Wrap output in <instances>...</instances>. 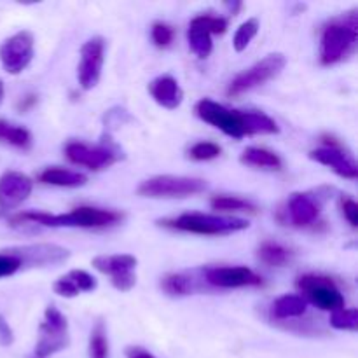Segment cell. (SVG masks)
Returning <instances> with one entry per match:
<instances>
[{
    "instance_id": "4fadbf2b",
    "label": "cell",
    "mask_w": 358,
    "mask_h": 358,
    "mask_svg": "<svg viewBox=\"0 0 358 358\" xmlns=\"http://www.w3.org/2000/svg\"><path fill=\"white\" fill-rule=\"evenodd\" d=\"M10 254L21 261V268H45V266H58L69 261L70 252L59 245L37 243L23 245V247L9 248Z\"/></svg>"
},
{
    "instance_id": "d6986e66",
    "label": "cell",
    "mask_w": 358,
    "mask_h": 358,
    "mask_svg": "<svg viewBox=\"0 0 358 358\" xmlns=\"http://www.w3.org/2000/svg\"><path fill=\"white\" fill-rule=\"evenodd\" d=\"M93 268L98 269L103 275H108L110 278L114 276L122 275V273H129L135 271L136 264V257L128 254H115V255H98V257L93 259Z\"/></svg>"
},
{
    "instance_id": "8d00e7d4",
    "label": "cell",
    "mask_w": 358,
    "mask_h": 358,
    "mask_svg": "<svg viewBox=\"0 0 358 358\" xmlns=\"http://www.w3.org/2000/svg\"><path fill=\"white\" fill-rule=\"evenodd\" d=\"M341 208H343V215H345V219L348 220L350 226L357 227L358 226V205L355 203V199L345 198L341 203Z\"/></svg>"
},
{
    "instance_id": "d4e9b609",
    "label": "cell",
    "mask_w": 358,
    "mask_h": 358,
    "mask_svg": "<svg viewBox=\"0 0 358 358\" xmlns=\"http://www.w3.org/2000/svg\"><path fill=\"white\" fill-rule=\"evenodd\" d=\"M187 42H189V48L191 51L194 52L198 58L205 59L212 55V49H213V42H212V35L201 28L199 24L192 23L189 24V30H187Z\"/></svg>"
},
{
    "instance_id": "2e32d148",
    "label": "cell",
    "mask_w": 358,
    "mask_h": 358,
    "mask_svg": "<svg viewBox=\"0 0 358 358\" xmlns=\"http://www.w3.org/2000/svg\"><path fill=\"white\" fill-rule=\"evenodd\" d=\"M149 93L156 100V103L168 110H175L177 107H180L182 100H184V91L178 86L177 79L171 76L156 77L149 84Z\"/></svg>"
},
{
    "instance_id": "f1b7e54d",
    "label": "cell",
    "mask_w": 358,
    "mask_h": 358,
    "mask_svg": "<svg viewBox=\"0 0 358 358\" xmlns=\"http://www.w3.org/2000/svg\"><path fill=\"white\" fill-rule=\"evenodd\" d=\"M331 325L338 331H350L355 332L358 329V311L355 308L350 310H338L331 315Z\"/></svg>"
},
{
    "instance_id": "5bb4252c",
    "label": "cell",
    "mask_w": 358,
    "mask_h": 358,
    "mask_svg": "<svg viewBox=\"0 0 358 358\" xmlns=\"http://www.w3.org/2000/svg\"><path fill=\"white\" fill-rule=\"evenodd\" d=\"M34 191V182L20 171H6L0 177V210H13L27 201Z\"/></svg>"
},
{
    "instance_id": "3957f363",
    "label": "cell",
    "mask_w": 358,
    "mask_h": 358,
    "mask_svg": "<svg viewBox=\"0 0 358 358\" xmlns=\"http://www.w3.org/2000/svg\"><path fill=\"white\" fill-rule=\"evenodd\" d=\"M159 226L182 233L203 234V236H226L248 229V220L238 217L208 215V213H184L173 219L159 220Z\"/></svg>"
},
{
    "instance_id": "6da1fadb",
    "label": "cell",
    "mask_w": 358,
    "mask_h": 358,
    "mask_svg": "<svg viewBox=\"0 0 358 358\" xmlns=\"http://www.w3.org/2000/svg\"><path fill=\"white\" fill-rule=\"evenodd\" d=\"M124 219L121 212L94 206H79L69 213L45 212H24L17 213L10 219V226H23V224H35L42 227H86V229H98V227H110Z\"/></svg>"
},
{
    "instance_id": "8992f818",
    "label": "cell",
    "mask_w": 358,
    "mask_h": 358,
    "mask_svg": "<svg viewBox=\"0 0 358 358\" xmlns=\"http://www.w3.org/2000/svg\"><path fill=\"white\" fill-rule=\"evenodd\" d=\"M196 114L201 121L208 122L213 128L220 129L227 136L240 140L243 136H248L247 128V112L231 110L210 98H203L196 103Z\"/></svg>"
},
{
    "instance_id": "7c38bea8",
    "label": "cell",
    "mask_w": 358,
    "mask_h": 358,
    "mask_svg": "<svg viewBox=\"0 0 358 358\" xmlns=\"http://www.w3.org/2000/svg\"><path fill=\"white\" fill-rule=\"evenodd\" d=\"M105 62V41L91 37L80 48V63L77 66V79L84 91H90L100 83L101 69Z\"/></svg>"
},
{
    "instance_id": "484cf974",
    "label": "cell",
    "mask_w": 358,
    "mask_h": 358,
    "mask_svg": "<svg viewBox=\"0 0 358 358\" xmlns=\"http://www.w3.org/2000/svg\"><path fill=\"white\" fill-rule=\"evenodd\" d=\"M210 205L217 212H248V213H257V206L254 203L247 201V199L236 198V196H213L210 199Z\"/></svg>"
},
{
    "instance_id": "60d3db41",
    "label": "cell",
    "mask_w": 358,
    "mask_h": 358,
    "mask_svg": "<svg viewBox=\"0 0 358 358\" xmlns=\"http://www.w3.org/2000/svg\"><path fill=\"white\" fill-rule=\"evenodd\" d=\"M241 6H243V3H241V2H233V3H227V7H229V9H231V13H233V14H236L238 10L241 9Z\"/></svg>"
},
{
    "instance_id": "836d02e7",
    "label": "cell",
    "mask_w": 358,
    "mask_h": 358,
    "mask_svg": "<svg viewBox=\"0 0 358 358\" xmlns=\"http://www.w3.org/2000/svg\"><path fill=\"white\" fill-rule=\"evenodd\" d=\"M21 269V261L14 254H10L9 248L0 252V278L13 276Z\"/></svg>"
},
{
    "instance_id": "f35d334b",
    "label": "cell",
    "mask_w": 358,
    "mask_h": 358,
    "mask_svg": "<svg viewBox=\"0 0 358 358\" xmlns=\"http://www.w3.org/2000/svg\"><path fill=\"white\" fill-rule=\"evenodd\" d=\"M126 358H156L152 353H149L147 350L140 348V346H129L126 348Z\"/></svg>"
},
{
    "instance_id": "9a60e30c",
    "label": "cell",
    "mask_w": 358,
    "mask_h": 358,
    "mask_svg": "<svg viewBox=\"0 0 358 358\" xmlns=\"http://www.w3.org/2000/svg\"><path fill=\"white\" fill-rule=\"evenodd\" d=\"M310 159L317 161V163L324 164V166H329L339 177L348 178V180H357L358 168L355 161L339 147V143L332 142L329 145L320 147V149H313L310 152Z\"/></svg>"
},
{
    "instance_id": "ac0fdd59",
    "label": "cell",
    "mask_w": 358,
    "mask_h": 358,
    "mask_svg": "<svg viewBox=\"0 0 358 358\" xmlns=\"http://www.w3.org/2000/svg\"><path fill=\"white\" fill-rule=\"evenodd\" d=\"M199 280L203 278H196V273H170L161 278V290L170 297L191 296L203 290Z\"/></svg>"
},
{
    "instance_id": "4316f807",
    "label": "cell",
    "mask_w": 358,
    "mask_h": 358,
    "mask_svg": "<svg viewBox=\"0 0 358 358\" xmlns=\"http://www.w3.org/2000/svg\"><path fill=\"white\" fill-rule=\"evenodd\" d=\"M90 358H108V339L103 320H98L91 331Z\"/></svg>"
},
{
    "instance_id": "e0dca14e",
    "label": "cell",
    "mask_w": 358,
    "mask_h": 358,
    "mask_svg": "<svg viewBox=\"0 0 358 358\" xmlns=\"http://www.w3.org/2000/svg\"><path fill=\"white\" fill-rule=\"evenodd\" d=\"M289 215L294 226L306 227L311 226L318 220L320 215V205L311 198L310 194L304 192H296L289 199Z\"/></svg>"
},
{
    "instance_id": "5b68a950",
    "label": "cell",
    "mask_w": 358,
    "mask_h": 358,
    "mask_svg": "<svg viewBox=\"0 0 358 358\" xmlns=\"http://www.w3.org/2000/svg\"><path fill=\"white\" fill-rule=\"evenodd\" d=\"M285 56L280 55V52H271V55L264 56L261 62L252 65L250 69H247L245 72L238 73V76L231 80L226 91L227 96L238 98L241 96V94L248 93V91L255 90V87L264 86L266 83H269L271 79L278 77L280 73H282V70L285 69Z\"/></svg>"
},
{
    "instance_id": "1f68e13d",
    "label": "cell",
    "mask_w": 358,
    "mask_h": 358,
    "mask_svg": "<svg viewBox=\"0 0 358 358\" xmlns=\"http://www.w3.org/2000/svg\"><path fill=\"white\" fill-rule=\"evenodd\" d=\"M150 37H152V42L157 48H168V45L173 42L175 30L170 24L157 21V23H154L152 28H150Z\"/></svg>"
},
{
    "instance_id": "b9f144b4",
    "label": "cell",
    "mask_w": 358,
    "mask_h": 358,
    "mask_svg": "<svg viewBox=\"0 0 358 358\" xmlns=\"http://www.w3.org/2000/svg\"><path fill=\"white\" fill-rule=\"evenodd\" d=\"M3 94H6V87H3V80L0 79V105L3 103Z\"/></svg>"
},
{
    "instance_id": "cb8c5ba5",
    "label": "cell",
    "mask_w": 358,
    "mask_h": 358,
    "mask_svg": "<svg viewBox=\"0 0 358 358\" xmlns=\"http://www.w3.org/2000/svg\"><path fill=\"white\" fill-rule=\"evenodd\" d=\"M0 142L23 150L30 149L31 133L27 128H23V126L10 124L6 119H0Z\"/></svg>"
},
{
    "instance_id": "52a82bcc",
    "label": "cell",
    "mask_w": 358,
    "mask_h": 358,
    "mask_svg": "<svg viewBox=\"0 0 358 358\" xmlns=\"http://www.w3.org/2000/svg\"><path fill=\"white\" fill-rule=\"evenodd\" d=\"M65 156L77 166H86L91 171H101L122 159V152L112 142L100 145H87L83 142H69L65 145Z\"/></svg>"
},
{
    "instance_id": "ffe728a7",
    "label": "cell",
    "mask_w": 358,
    "mask_h": 358,
    "mask_svg": "<svg viewBox=\"0 0 358 358\" xmlns=\"http://www.w3.org/2000/svg\"><path fill=\"white\" fill-rule=\"evenodd\" d=\"M37 178L42 184L56 185V187H83V185L87 184L86 175L58 166L44 168V170L37 175Z\"/></svg>"
},
{
    "instance_id": "ab89813d",
    "label": "cell",
    "mask_w": 358,
    "mask_h": 358,
    "mask_svg": "<svg viewBox=\"0 0 358 358\" xmlns=\"http://www.w3.org/2000/svg\"><path fill=\"white\" fill-rule=\"evenodd\" d=\"M35 103H37V96H35V94H28V96H24L23 100L17 103V110L27 112V110H30Z\"/></svg>"
},
{
    "instance_id": "277c9868",
    "label": "cell",
    "mask_w": 358,
    "mask_h": 358,
    "mask_svg": "<svg viewBox=\"0 0 358 358\" xmlns=\"http://www.w3.org/2000/svg\"><path fill=\"white\" fill-rule=\"evenodd\" d=\"M206 191V182L196 177H177V175H157L143 180L136 192L142 198L150 199H184L198 196Z\"/></svg>"
},
{
    "instance_id": "7a4b0ae2",
    "label": "cell",
    "mask_w": 358,
    "mask_h": 358,
    "mask_svg": "<svg viewBox=\"0 0 358 358\" xmlns=\"http://www.w3.org/2000/svg\"><path fill=\"white\" fill-rule=\"evenodd\" d=\"M358 41V17L353 13L345 14L325 24L320 37V63L334 65L352 55Z\"/></svg>"
},
{
    "instance_id": "f546056e",
    "label": "cell",
    "mask_w": 358,
    "mask_h": 358,
    "mask_svg": "<svg viewBox=\"0 0 358 358\" xmlns=\"http://www.w3.org/2000/svg\"><path fill=\"white\" fill-rule=\"evenodd\" d=\"M222 154V147L213 142H198L187 150L189 159L192 161H210Z\"/></svg>"
},
{
    "instance_id": "7402d4cb",
    "label": "cell",
    "mask_w": 358,
    "mask_h": 358,
    "mask_svg": "<svg viewBox=\"0 0 358 358\" xmlns=\"http://www.w3.org/2000/svg\"><path fill=\"white\" fill-rule=\"evenodd\" d=\"M308 303L304 301L303 296H296V294H287V296L278 297L273 303L271 313L273 317L278 320H289V318H299L306 313Z\"/></svg>"
},
{
    "instance_id": "44dd1931",
    "label": "cell",
    "mask_w": 358,
    "mask_h": 358,
    "mask_svg": "<svg viewBox=\"0 0 358 358\" xmlns=\"http://www.w3.org/2000/svg\"><path fill=\"white\" fill-rule=\"evenodd\" d=\"M240 163L252 168H264V170H282L283 163L278 154L264 149V147H247L241 152Z\"/></svg>"
},
{
    "instance_id": "e575fe53",
    "label": "cell",
    "mask_w": 358,
    "mask_h": 358,
    "mask_svg": "<svg viewBox=\"0 0 358 358\" xmlns=\"http://www.w3.org/2000/svg\"><path fill=\"white\" fill-rule=\"evenodd\" d=\"M52 290H55L58 296L66 297V299H70V297H77L80 294L79 289L73 285V282L69 278V276H62V278L56 280L55 285H52Z\"/></svg>"
},
{
    "instance_id": "83f0119b",
    "label": "cell",
    "mask_w": 358,
    "mask_h": 358,
    "mask_svg": "<svg viewBox=\"0 0 358 358\" xmlns=\"http://www.w3.org/2000/svg\"><path fill=\"white\" fill-rule=\"evenodd\" d=\"M259 31V20L257 17H250L245 23L240 24V28L236 30L233 37V48L236 52H243L245 49L248 48L254 37L257 35Z\"/></svg>"
},
{
    "instance_id": "d6a6232c",
    "label": "cell",
    "mask_w": 358,
    "mask_h": 358,
    "mask_svg": "<svg viewBox=\"0 0 358 358\" xmlns=\"http://www.w3.org/2000/svg\"><path fill=\"white\" fill-rule=\"evenodd\" d=\"M66 276L72 280L73 285L79 289V292H93V290L98 287L96 278H94V276H91L90 273L83 271V269H72V271H70Z\"/></svg>"
},
{
    "instance_id": "ba28073f",
    "label": "cell",
    "mask_w": 358,
    "mask_h": 358,
    "mask_svg": "<svg viewBox=\"0 0 358 358\" xmlns=\"http://www.w3.org/2000/svg\"><path fill=\"white\" fill-rule=\"evenodd\" d=\"M38 332H41V338L35 346V353L38 358L55 355L70 345L69 322L56 306L45 308L44 322L38 327Z\"/></svg>"
},
{
    "instance_id": "74e56055",
    "label": "cell",
    "mask_w": 358,
    "mask_h": 358,
    "mask_svg": "<svg viewBox=\"0 0 358 358\" xmlns=\"http://www.w3.org/2000/svg\"><path fill=\"white\" fill-rule=\"evenodd\" d=\"M14 343V332L9 322L0 315V346H10Z\"/></svg>"
},
{
    "instance_id": "30bf717a",
    "label": "cell",
    "mask_w": 358,
    "mask_h": 358,
    "mask_svg": "<svg viewBox=\"0 0 358 358\" xmlns=\"http://www.w3.org/2000/svg\"><path fill=\"white\" fill-rule=\"evenodd\" d=\"M34 52L35 41L30 31L21 30L10 35L0 45V62H2L3 70L10 76H17L30 65Z\"/></svg>"
},
{
    "instance_id": "d590c367",
    "label": "cell",
    "mask_w": 358,
    "mask_h": 358,
    "mask_svg": "<svg viewBox=\"0 0 358 358\" xmlns=\"http://www.w3.org/2000/svg\"><path fill=\"white\" fill-rule=\"evenodd\" d=\"M110 282L112 285H114V289H117L119 292H129V290L136 285V275L135 271L122 273V275L114 276Z\"/></svg>"
},
{
    "instance_id": "9c48e42d",
    "label": "cell",
    "mask_w": 358,
    "mask_h": 358,
    "mask_svg": "<svg viewBox=\"0 0 358 358\" xmlns=\"http://www.w3.org/2000/svg\"><path fill=\"white\" fill-rule=\"evenodd\" d=\"M296 287L304 294V301L324 311H338L345 308V296L329 276L303 275L297 278Z\"/></svg>"
},
{
    "instance_id": "8fae6325",
    "label": "cell",
    "mask_w": 358,
    "mask_h": 358,
    "mask_svg": "<svg viewBox=\"0 0 358 358\" xmlns=\"http://www.w3.org/2000/svg\"><path fill=\"white\" fill-rule=\"evenodd\" d=\"M203 280L212 289H241V287H262L264 280L245 266H217L203 269Z\"/></svg>"
},
{
    "instance_id": "603a6c76",
    "label": "cell",
    "mask_w": 358,
    "mask_h": 358,
    "mask_svg": "<svg viewBox=\"0 0 358 358\" xmlns=\"http://www.w3.org/2000/svg\"><path fill=\"white\" fill-rule=\"evenodd\" d=\"M257 257L262 264L269 266V268H283L292 262L294 252L276 241H264L257 248Z\"/></svg>"
},
{
    "instance_id": "4dcf8cb0",
    "label": "cell",
    "mask_w": 358,
    "mask_h": 358,
    "mask_svg": "<svg viewBox=\"0 0 358 358\" xmlns=\"http://www.w3.org/2000/svg\"><path fill=\"white\" fill-rule=\"evenodd\" d=\"M192 23L205 28L210 35H219L227 30V20L219 16H210V14H199V16H196L194 20H192Z\"/></svg>"
}]
</instances>
